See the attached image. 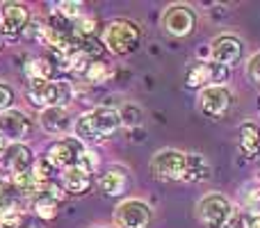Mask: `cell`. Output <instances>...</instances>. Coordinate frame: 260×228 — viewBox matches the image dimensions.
<instances>
[{"label":"cell","mask_w":260,"mask_h":228,"mask_svg":"<svg viewBox=\"0 0 260 228\" xmlns=\"http://www.w3.org/2000/svg\"><path fill=\"white\" fill-rule=\"evenodd\" d=\"M119 125H121L119 110L96 108L91 112L82 114L80 119H76L73 133H76V139H80V142H101V139L110 137L112 133H117Z\"/></svg>","instance_id":"obj_1"},{"label":"cell","mask_w":260,"mask_h":228,"mask_svg":"<svg viewBox=\"0 0 260 228\" xmlns=\"http://www.w3.org/2000/svg\"><path fill=\"white\" fill-rule=\"evenodd\" d=\"M27 99L37 108H67L73 101V87L64 80H30Z\"/></svg>","instance_id":"obj_2"},{"label":"cell","mask_w":260,"mask_h":228,"mask_svg":"<svg viewBox=\"0 0 260 228\" xmlns=\"http://www.w3.org/2000/svg\"><path fill=\"white\" fill-rule=\"evenodd\" d=\"M142 41V32L135 25L133 21H126V18H119V21H112L108 27H105L103 35V44L108 50H112L114 55H128L133 53L135 48Z\"/></svg>","instance_id":"obj_3"},{"label":"cell","mask_w":260,"mask_h":228,"mask_svg":"<svg viewBox=\"0 0 260 228\" xmlns=\"http://www.w3.org/2000/svg\"><path fill=\"white\" fill-rule=\"evenodd\" d=\"M151 171L162 180H185L187 174V153L165 148L151 160Z\"/></svg>","instance_id":"obj_4"},{"label":"cell","mask_w":260,"mask_h":228,"mask_svg":"<svg viewBox=\"0 0 260 228\" xmlns=\"http://www.w3.org/2000/svg\"><path fill=\"white\" fill-rule=\"evenodd\" d=\"M197 212H199V221L206 228H224L233 208H231L229 199L221 197V194H208V197H203L199 201Z\"/></svg>","instance_id":"obj_5"},{"label":"cell","mask_w":260,"mask_h":228,"mask_svg":"<svg viewBox=\"0 0 260 228\" xmlns=\"http://www.w3.org/2000/svg\"><path fill=\"white\" fill-rule=\"evenodd\" d=\"M87 148L82 146L80 139L76 137H67L59 139V142H53L46 151V160L55 167V169H69V167L78 165Z\"/></svg>","instance_id":"obj_6"},{"label":"cell","mask_w":260,"mask_h":228,"mask_svg":"<svg viewBox=\"0 0 260 228\" xmlns=\"http://www.w3.org/2000/svg\"><path fill=\"white\" fill-rule=\"evenodd\" d=\"M119 228H148L151 226V208L139 199H128L114 212Z\"/></svg>","instance_id":"obj_7"},{"label":"cell","mask_w":260,"mask_h":228,"mask_svg":"<svg viewBox=\"0 0 260 228\" xmlns=\"http://www.w3.org/2000/svg\"><path fill=\"white\" fill-rule=\"evenodd\" d=\"M229 78V69L217 62L197 64L187 71L189 89H206V87H221V82Z\"/></svg>","instance_id":"obj_8"},{"label":"cell","mask_w":260,"mask_h":228,"mask_svg":"<svg viewBox=\"0 0 260 228\" xmlns=\"http://www.w3.org/2000/svg\"><path fill=\"white\" fill-rule=\"evenodd\" d=\"M210 55H212V62L221 64V67L231 69L242 59L244 55V46L238 37L233 35H221L212 41V48H210Z\"/></svg>","instance_id":"obj_9"},{"label":"cell","mask_w":260,"mask_h":228,"mask_svg":"<svg viewBox=\"0 0 260 228\" xmlns=\"http://www.w3.org/2000/svg\"><path fill=\"white\" fill-rule=\"evenodd\" d=\"M0 135L5 139L23 142L32 135V121L21 110H5L0 112Z\"/></svg>","instance_id":"obj_10"},{"label":"cell","mask_w":260,"mask_h":228,"mask_svg":"<svg viewBox=\"0 0 260 228\" xmlns=\"http://www.w3.org/2000/svg\"><path fill=\"white\" fill-rule=\"evenodd\" d=\"M194 21H197L194 12L189 7H185V5H171V7H167L165 16H162V25H165V30L174 37L189 35L192 27H194Z\"/></svg>","instance_id":"obj_11"},{"label":"cell","mask_w":260,"mask_h":228,"mask_svg":"<svg viewBox=\"0 0 260 228\" xmlns=\"http://www.w3.org/2000/svg\"><path fill=\"white\" fill-rule=\"evenodd\" d=\"M231 105V94L224 87H206L199 96V108L208 119H219Z\"/></svg>","instance_id":"obj_12"},{"label":"cell","mask_w":260,"mask_h":228,"mask_svg":"<svg viewBox=\"0 0 260 228\" xmlns=\"http://www.w3.org/2000/svg\"><path fill=\"white\" fill-rule=\"evenodd\" d=\"M27 21H30V14H27L25 5L7 3L0 7V30H3L7 37L21 35V32L27 27Z\"/></svg>","instance_id":"obj_13"},{"label":"cell","mask_w":260,"mask_h":228,"mask_svg":"<svg viewBox=\"0 0 260 228\" xmlns=\"http://www.w3.org/2000/svg\"><path fill=\"white\" fill-rule=\"evenodd\" d=\"M94 171L85 169L82 165H73L62 171V187L69 194H85L94 183Z\"/></svg>","instance_id":"obj_14"},{"label":"cell","mask_w":260,"mask_h":228,"mask_svg":"<svg viewBox=\"0 0 260 228\" xmlns=\"http://www.w3.org/2000/svg\"><path fill=\"white\" fill-rule=\"evenodd\" d=\"M3 160L12 174H21V171H27L32 165H35L37 157L23 142H14L7 146V153H5Z\"/></svg>","instance_id":"obj_15"},{"label":"cell","mask_w":260,"mask_h":228,"mask_svg":"<svg viewBox=\"0 0 260 228\" xmlns=\"http://www.w3.org/2000/svg\"><path fill=\"white\" fill-rule=\"evenodd\" d=\"M99 187L108 197H121L128 187V176L121 169H110L99 178Z\"/></svg>","instance_id":"obj_16"},{"label":"cell","mask_w":260,"mask_h":228,"mask_svg":"<svg viewBox=\"0 0 260 228\" xmlns=\"http://www.w3.org/2000/svg\"><path fill=\"white\" fill-rule=\"evenodd\" d=\"M41 125L48 133H67L69 125H71L67 108H46L41 112Z\"/></svg>","instance_id":"obj_17"},{"label":"cell","mask_w":260,"mask_h":228,"mask_svg":"<svg viewBox=\"0 0 260 228\" xmlns=\"http://www.w3.org/2000/svg\"><path fill=\"white\" fill-rule=\"evenodd\" d=\"M240 151L247 157H256L260 153V130L253 123H242L240 125V139H238Z\"/></svg>","instance_id":"obj_18"},{"label":"cell","mask_w":260,"mask_h":228,"mask_svg":"<svg viewBox=\"0 0 260 228\" xmlns=\"http://www.w3.org/2000/svg\"><path fill=\"white\" fill-rule=\"evenodd\" d=\"M210 174H212V167L206 157L199 155V153H187V174H185V180L203 183V180L210 178Z\"/></svg>","instance_id":"obj_19"},{"label":"cell","mask_w":260,"mask_h":228,"mask_svg":"<svg viewBox=\"0 0 260 228\" xmlns=\"http://www.w3.org/2000/svg\"><path fill=\"white\" fill-rule=\"evenodd\" d=\"M12 183H14V187H16L21 194H25V197L39 194V192H41V187H44V185H41L39 180H37L35 176H32V171H30V169H27V171H21V174H14Z\"/></svg>","instance_id":"obj_20"},{"label":"cell","mask_w":260,"mask_h":228,"mask_svg":"<svg viewBox=\"0 0 260 228\" xmlns=\"http://www.w3.org/2000/svg\"><path fill=\"white\" fill-rule=\"evenodd\" d=\"M16 212V194L5 180H0V217H7Z\"/></svg>","instance_id":"obj_21"},{"label":"cell","mask_w":260,"mask_h":228,"mask_svg":"<svg viewBox=\"0 0 260 228\" xmlns=\"http://www.w3.org/2000/svg\"><path fill=\"white\" fill-rule=\"evenodd\" d=\"M30 171H32V176H35V178L39 180L41 185H46V183H50V180H53L55 167L50 165L46 157H39V160H35V165L30 167Z\"/></svg>","instance_id":"obj_22"},{"label":"cell","mask_w":260,"mask_h":228,"mask_svg":"<svg viewBox=\"0 0 260 228\" xmlns=\"http://www.w3.org/2000/svg\"><path fill=\"white\" fill-rule=\"evenodd\" d=\"M50 71H53V67H50L48 59H32L30 64H27V76H30V80H50Z\"/></svg>","instance_id":"obj_23"},{"label":"cell","mask_w":260,"mask_h":228,"mask_svg":"<svg viewBox=\"0 0 260 228\" xmlns=\"http://www.w3.org/2000/svg\"><path fill=\"white\" fill-rule=\"evenodd\" d=\"M85 78L89 82H94V85H99V82H105L110 78V71H108V67H105L103 62H99V59H96V62H91L89 64V69H87L85 71Z\"/></svg>","instance_id":"obj_24"},{"label":"cell","mask_w":260,"mask_h":228,"mask_svg":"<svg viewBox=\"0 0 260 228\" xmlns=\"http://www.w3.org/2000/svg\"><path fill=\"white\" fill-rule=\"evenodd\" d=\"M251 219L253 215L251 212H244V210H233L229 217V221L224 224V228H251Z\"/></svg>","instance_id":"obj_25"},{"label":"cell","mask_w":260,"mask_h":228,"mask_svg":"<svg viewBox=\"0 0 260 228\" xmlns=\"http://www.w3.org/2000/svg\"><path fill=\"white\" fill-rule=\"evenodd\" d=\"M57 14L62 18H67V21H78V18H82V3H59L57 5Z\"/></svg>","instance_id":"obj_26"},{"label":"cell","mask_w":260,"mask_h":228,"mask_svg":"<svg viewBox=\"0 0 260 228\" xmlns=\"http://www.w3.org/2000/svg\"><path fill=\"white\" fill-rule=\"evenodd\" d=\"M119 114H121V123H126V125H137L142 121V110L135 108V105H126Z\"/></svg>","instance_id":"obj_27"},{"label":"cell","mask_w":260,"mask_h":228,"mask_svg":"<svg viewBox=\"0 0 260 228\" xmlns=\"http://www.w3.org/2000/svg\"><path fill=\"white\" fill-rule=\"evenodd\" d=\"M12 103H14V89L7 82H0V112L12 110Z\"/></svg>","instance_id":"obj_28"},{"label":"cell","mask_w":260,"mask_h":228,"mask_svg":"<svg viewBox=\"0 0 260 228\" xmlns=\"http://www.w3.org/2000/svg\"><path fill=\"white\" fill-rule=\"evenodd\" d=\"M244 206L249 208L251 215H260V189H251L244 194Z\"/></svg>","instance_id":"obj_29"},{"label":"cell","mask_w":260,"mask_h":228,"mask_svg":"<svg viewBox=\"0 0 260 228\" xmlns=\"http://www.w3.org/2000/svg\"><path fill=\"white\" fill-rule=\"evenodd\" d=\"M23 226V217L18 212L14 215H7V217H0V228H21Z\"/></svg>","instance_id":"obj_30"},{"label":"cell","mask_w":260,"mask_h":228,"mask_svg":"<svg viewBox=\"0 0 260 228\" xmlns=\"http://www.w3.org/2000/svg\"><path fill=\"white\" fill-rule=\"evenodd\" d=\"M249 76H251L253 80L260 85V53L253 55V57L249 59Z\"/></svg>","instance_id":"obj_31"},{"label":"cell","mask_w":260,"mask_h":228,"mask_svg":"<svg viewBox=\"0 0 260 228\" xmlns=\"http://www.w3.org/2000/svg\"><path fill=\"white\" fill-rule=\"evenodd\" d=\"M7 146H9V144H7V139H5L3 135H0V160H3V157H5V153H7Z\"/></svg>","instance_id":"obj_32"},{"label":"cell","mask_w":260,"mask_h":228,"mask_svg":"<svg viewBox=\"0 0 260 228\" xmlns=\"http://www.w3.org/2000/svg\"><path fill=\"white\" fill-rule=\"evenodd\" d=\"M251 228H260V215H253V219H251Z\"/></svg>","instance_id":"obj_33"},{"label":"cell","mask_w":260,"mask_h":228,"mask_svg":"<svg viewBox=\"0 0 260 228\" xmlns=\"http://www.w3.org/2000/svg\"><path fill=\"white\" fill-rule=\"evenodd\" d=\"M21 228H44V226H39V224H35V221H30V224H25V226H21Z\"/></svg>","instance_id":"obj_34"}]
</instances>
